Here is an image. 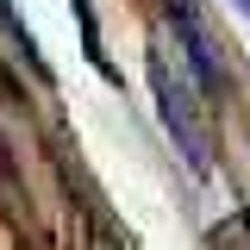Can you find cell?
<instances>
[{
  "mask_svg": "<svg viewBox=\"0 0 250 250\" xmlns=\"http://www.w3.org/2000/svg\"><path fill=\"white\" fill-rule=\"evenodd\" d=\"M150 82H156V100H163V125L175 138V150L188 156L194 175H207V131L194 119V94H188L182 75H169V62H150Z\"/></svg>",
  "mask_w": 250,
  "mask_h": 250,
  "instance_id": "1",
  "label": "cell"
},
{
  "mask_svg": "<svg viewBox=\"0 0 250 250\" xmlns=\"http://www.w3.org/2000/svg\"><path fill=\"white\" fill-rule=\"evenodd\" d=\"M238 6H244V13H250V0H238Z\"/></svg>",
  "mask_w": 250,
  "mask_h": 250,
  "instance_id": "2",
  "label": "cell"
}]
</instances>
